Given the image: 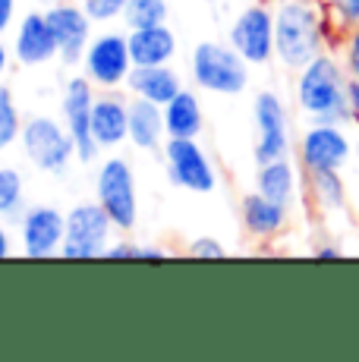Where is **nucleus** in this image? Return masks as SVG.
<instances>
[{"label": "nucleus", "mask_w": 359, "mask_h": 362, "mask_svg": "<svg viewBox=\"0 0 359 362\" xmlns=\"http://www.w3.org/2000/svg\"><path fill=\"white\" fill-rule=\"evenodd\" d=\"M23 117H19V104L6 86H0V151L10 148L23 136Z\"/></svg>", "instance_id": "obj_26"}, {"label": "nucleus", "mask_w": 359, "mask_h": 362, "mask_svg": "<svg viewBox=\"0 0 359 362\" xmlns=\"http://www.w3.org/2000/svg\"><path fill=\"white\" fill-rule=\"evenodd\" d=\"M92 136L101 151H114L129 142V98L120 88L95 92L92 104Z\"/></svg>", "instance_id": "obj_16"}, {"label": "nucleus", "mask_w": 359, "mask_h": 362, "mask_svg": "<svg viewBox=\"0 0 359 362\" xmlns=\"http://www.w3.org/2000/svg\"><path fill=\"white\" fill-rule=\"evenodd\" d=\"M32 4H35V6H38V10H47V6L60 4V0H32Z\"/></svg>", "instance_id": "obj_37"}, {"label": "nucleus", "mask_w": 359, "mask_h": 362, "mask_svg": "<svg viewBox=\"0 0 359 362\" xmlns=\"http://www.w3.org/2000/svg\"><path fill=\"white\" fill-rule=\"evenodd\" d=\"M227 41L249 66H268L274 60V6L249 4L227 29Z\"/></svg>", "instance_id": "obj_10"}, {"label": "nucleus", "mask_w": 359, "mask_h": 362, "mask_svg": "<svg viewBox=\"0 0 359 362\" xmlns=\"http://www.w3.org/2000/svg\"><path fill=\"white\" fill-rule=\"evenodd\" d=\"M186 255L189 259H205V262H215V259H224L227 249L218 236H196V240L186 243Z\"/></svg>", "instance_id": "obj_29"}, {"label": "nucleus", "mask_w": 359, "mask_h": 362, "mask_svg": "<svg viewBox=\"0 0 359 362\" xmlns=\"http://www.w3.org/2000/svg\"><path fill=\"white\" fill-rule=\"evenodd\" d=\"M324 6L337 32H350L359 25V0H324Z\"/></svg>", "instance_id": "obj_28"}, {"label": "nucleus", "mask_w": 359, "mask_h": 362, "mask_svg": "<svg viewBox=\"0 0 359 362\" xmlns=\"http://www.w3.org/2000/svg\"><path fill=\"white\" fill-rule=\"evenodd\" d=\"M25 214V180L16 167H0V218L19 221Z\"/></svg>", "instance_id": "obj_24"}, {"label": "nucleus", "mask_w": 359, "mask_h": 362, "mask_svg": "<svg viewBox=\"0 0 359 362\" xmlns=\"http://www.w3.org/2000/svg\"><path fill=\"white\" fill-rule=\"evenodd\" d=\"M312 255H315V259H322V262H328V259H341L343 249L334 246V243H322V246L312 249Z\"/></svg>", "instance_id": "obj_33"}, {"label": "nucleus", "mask_w": 359, "mask_h": 362, "mask_svg": "<svg viewBox=\"0 0 359 362\" xmlns=\"http://www.w3.org/2000/svg\"><path fill=\"white\" fill-rule=\"evenodd\" d=\"M105 259L110 262H136L139 259V243H133V240H117V243H110V246L105 249Z\"/></svg>", "instance_id": "obj_31"}, {"label": "nucleus", "mask_w": 359, "mask_h": 362, "mask_svg": "<svg viewBox=\"0 0 359 362\" xmlns=\"http://www.w3.org/2000/svg\"><path fill=\"white\" fill-rule=\"evenodd\" d=\"M161 151L167 180L177 189L196 192V196H208L218 189V170L211 164L208 151L199 145V139H167Z\"/></svg>", "instance_id": "obj_8"}, {"label": "nucleus", "mask_w": 359, "mask_h": 362, "mask_svg": "<svg viewBox=\"0 0 359 362\" xmlns=\"http://www.w3.org/2000/svg\"><path fill=\"white\" fill-rule=\"evenodd\" d=\"M129 32V54L136 66H164L177 60V35L167 23L145 25V29H126Z\"/></svg>", "instance_id": "obj_18"}, {"label": "nucleus", "mask_w": 359, "mask_h": 362, "mask_svg": "<svg viewBox=\"0 0 359 362\" xmlns=\"http://www.w3.org/2000/svg\"><path fill=\"white\" fill-rule=\"evenodd\" d=\"M240 221H243L246 233L255 240H278L290 227V208L252 189L240 202Z\"/></svg>", "instance_id": "obj_17"}, {"label": "nucleus", "mask_w": 359, "mask_h": 362, "mask_svg": "<svg viewBox=\"0 0 359 362\" xmlns=\"http://www.w3.org/2000/svg\"><path fill=\"white\" fill-rule=\"evenodd\" d=\"M82 10L88 13L95 25H110L117 19H123V4L120 0H76Z\"/></svg>", "instance_id": "obj_27"}, {"label": "nucleus", "mask_w": 359, "mask_h": 362, "mask_svg": "<svg viewBox=\"0 0 359 362\" xmlns=\"http://www.w3.org/2000/svg\"><path fill=\"white\" fill-rule=\"evenodd\" d=\"M170 6L167 0H129L123 6V23L126 29H145V25H161L167 23Z\"/></svg>", "instance_id": "obj_25"}, {"label": "nucleus", "mask_w": 359, "mask_h": 362, "mask_svg": "<svg viewBox=\"0 0 359 362\" xmlns=\"http://www.w3.org/2000/svg\"><path fill=\"white\" fill-rule=\"evenodd\" d=\"M10 60H13V47H6V41L0 38V79H4L6 69H10Z\"/></svg>", "instance_id": "obj_35"}, {"label": "nucleus", "mask_w": 359, "mask_h": 362, "mask_svg": "<svg viewBox=\"0 0 359 362\" xmlns=\"http://www.w3.org/2000/svg\"><path fill=\"white\" fill-rule=\"evenodd\" d=\"M306 192L322 214H341L347 208V183H343L341 170L306 173Z\"/></svg>", "instance_id": "obj_23"}, {"label": "nucleus", "mask_w": 359, "mask_h": 362, "mask_svg": "<svg viewBox=\"0 0 359 362\" xmlns=\"http://www.w3.org/2000/svg\"><path fill=\"white\" fill-rule=\"evenodd\" d=\"M126 92L133 98H145V101H155V104H167L170 98H177L183 92V76L174 69V64H164V66H136L129 73L126 82Z\"/></svg>", "instance_id": "obj_20"}, {"label": "nucleus", "mask_w": 359, "mask_h": 362, "mask_svg": "<svg viewBox=\"0 0 359 362\" xmlns=\"http://www.w3.org/2000/svg\"><path fill=\"white\" fill-rule=\"evenodd\" d=\"M167 142L164 107L145 98H129V145L136 151H158Z\"/></svg>", "instance_id": "obj_19"}, {"label": "nucleus", "mask_w": 359, "mask_h": 362, "mask_svg": "<svg viewBox=\"0 0 359 362\" xmlns=\"http://www.w3.org/2000/svg\"><path fill=\"white\" fill-rule=\"evenodd\" d=\"M95 202L110 214L120 233H129L139 224V196H136V173L126 158L110 155L95 170Z\"/></svg>", "instance_id": "obj_5"}, {"label": "nucleus", "mask_w": 359, "mask_h": 362, "mask_svg": "<svg viewBox=\"0 0 359 362\" xmlns=\"http://www.w3.org/2000/svg\"><path fill=\"white\" fill-rule=\"evenodd\" d=\"M164 127H167V139H199L205 129V114L202 101L196 92L183 88L177 98L164 104Z\"/></svg>", "instance_id": "obj_22"}, {"label": "nucleus", "mask_w": 359, "mask_h": 362, "mask_svg": "<svg viewBox=\"0 0 359 362\" xmlns=\"http://www.w3.org/2000/svg\"><path fill=\"white\" fill-rule=\"evenodd\" d=\"M19 145H23V155L41 173H51V177L66 173L70 164L76 161V142H73L70 129L64 127V120H57V117H47V114L29 117L23 123Z\"/></svg>", "instance_id": "obj_4"}, {"label": "nucleus", "mask_w": 359, "mask_h": 362, "mask_svg": "<svg viewBox=\"0 0 359 362\" xmlns=\"http://www.w3.org/2000/svg\"><path fill=\"white\" fill-rule=\"evenodd\" d=\"M10 47H13V60L19 66H47L51 60H60L57 38H54V29L47 23L45 10H29L19 19Z\"/></svg>", "instance_id": "obj_15"}, {"label": "nucleus", "mask_w": 359, "mask_h": 362, "mask_svg": "<svg viewBox=\"0 0 359 362\" xmlns=\"http://www.w3.org/2000/svg\"><path fill=\"white\" fill-rule=\"evenodd\" d=\"M252 120L259 129L255 139L252 158L255 164H268V161H281L290 158V117H287V104L281 101V95L274 92H259L252 101Z\"/></svg>", "instance_id": "obj_12"}, {"label": "nucleus", "mask_w": 359, "mask_h": 362, "mask_svg": "<svg viewBox=\"0 0 359 362\" xmlns=\"http://www.w3.org/2000/svg\"><path fill=\"white\" fill-rule=\"evenodd\" d=\"M79 66H82V76L98 92H105V88H126L129 73L136 69L133 54H129V32L105 29L92 35Z\"/></svg>", "instance_id": "obj_6"}, {"label": "nucleus", "mask_w": 359, "mask_h": 362, "mask_svg": "<svg viewBox=\"0 0 359 362\" xmlns=\"http://www.w3.org/2000/svg\"><path fill=\"white\" fill-rule=\"evenodd\" d=\"M98 88L86 79V76H70L64 86V98H60V120L70 129L76 142V161L79 164H95L101 155V145L92 136V104Z\"/></svg>", "instance_id": "obj_9"}, {"label": "nucleus", "mask_w": 359, "mask_h": 362, "mask_svg": "<svg viewBox=\"0 0 359 362\" xmlns=\"http://www.w3.org/2000/svg\"><path fill=\"white\" fill-rule=\"evenodd\" d=\"M296 155H300V167L306 173L343 170L353 155V142L341 123H309L300 136Z\"/></svg>", "instance_id": "obj_11"}, {"label": "nucleus", "mask_w": 359, "mask_h": 362, "mask_svg": "<svg viewBox=\"0 0 359 362\" xmlns=\"http://www.w3.org/2000/svg\"><path fill=\"white\" fill-rule=\"evenodd\" d=\"M10 252H13V240H10V230H6L4 218H0V262L10 259Z\"/></svg>", "instance_id": "obj_34"}, {"label": "nucleus", "mask_w": 359, "mask_h": 362, "mask_svg": "<svg viewBox=\"0 0 359 362\" xmlns=\"http://www.w3.org/2000/svg\"><path fill=\"white\" fill-rule=\"evenodd\" d=\"M296 107L309 123H353L350 110V73L341 54L322 51L302 69H296L293 82Z\"/></svg>", "instance_id": "obj_2"}, {"label": "nucleus", "mask_w": 359, "mask_h": 362, "mask_svg": "<svg viewBox=\"0 0 359 362\" xmlns=\"http://www.w3.org/2000/svg\"><path fill=\"white\" fill-rule=\"evenodd\" d=\"M45 13L54 29V38H57L60 60H64L66 66L82 64V54H86L88 41H92V29H95L88 13L82 10L76 0H60V4L47 6Z\"/></svg>", "instance_id": "obj_14"}, {"label": "nucleus", "mask_w": 359, "mask_h": 362, "mask_svg": "<svg viewBox=\"0 0 359 362\" xmlns=\"http://www.w3.org/2000/svg\"><path fill=\"white\" fill-rule=\"evenodd\" d=\"M114 221L98 202H79L66 211V240L60 246V259L66 262H88L105 259V249L114 236Z\"/></svg>", "instance_id": "obj_7"}, {"label": "nucleus", "mask_w": 359, "mask_h": 362, "mask_svg": "<svg viewBox=\"0 0 359 362\" xmlns=\"http://www.w3.org/2000/svg\"><path fill=\"white\" fill-rule=\"evenodd\" d=\"M255 189H259L261 196L293 208V202L300 199V173H296L293 161L281 158V161L259 164V170H255Z\"/></svg>", "instance_id": "obj_21"}, {"label": "nucleus", "mask_w": 359, "mask_h": 362, "mask_svg": "<svg viewBox=\"0 0 359 362\" xmlns=\"http://www.w3.org/2000/svg\"><path fill=\"white\" fill-rule=\"evenodd\" d=\"M66 240V214L54 205H32L19 218V243L29 259H60Z\"/></svg>", "instance_id": "obj_13"}, {"label": "nucleus", "mask_w": 359, "mask_h": 362, "mask_svg": "<svg viewBox=\"0 0 359 362\" xmlns=\"http://www.w3.org/2000/svg\"><path fill=\"white\" fill-rule=\"evenodd\" d=\"M331 13L324 0H281L274 6V60L287 69H302L331 45Z\"/></svg>", "instance_id": "obj_1"}, {"label": "nucleus", "mask_w": 359, "mask_h": 362, "mask_svg": "<svg viewBox=\"0 0 359 362\" xmlns=\"http://www.w3.org/2000/svg\"><path fill=\"white\" fill-rule=\"evenodd\" d=\"M341 60L347 66L350 79L359 82V25L350 32H343V41H341Z\"/></svg>", "instance_id": "obj_30"}, {"label": "nucleus", "mask_w": 359, "mask_h": 362, "mask_svg": "<svg viewBox=\"0 0 359 362\" xmlns=\"http://www.w3.org/2000/svg\"><path fill=\"white\" fill-rule=\"evenodd\" d=\"M120 4H123V6H126V4H129V0H120Z\"/></svg>", "instance_id": "obj_38"}, {"label": "nucleus", "mask_w": 359, "mask_h": 362, "mask_svg": "<svg viewBox=\"0 0 359 362\" xmlns=\"http://www.w3.org/2000/svg\"><path fill=\"white\" fill-rule=\"evenodd\" d=\"M16 19V0H0V35L13 25Z\"/></svg>", "instance_id": "obj_32"}, {"label": "nucleus", "mask_w": 359, "mask_h": 362, "mask_svg": "<svg viewBox=\"0 0 359 362\" xmlns=\"http://www.w3.org/2000/svg\"><path fill=\"white\" fill-rule=\"evenodd\" d=\"M350 110H353V123H359V82L350 79Z\"/></svg>", "instance_id": "obj_36"}, {"label": "nucleus", "mask_w": 359, "mask_h": 362, "mask_svg": "<svg viewBox=\"0 0 359 362\" xmlns=\"http://www.w3.org/2000/svg\"><path fill=\"white\" fill-rule=\"evenodd\" d=\"M249 64L237 54L230 41H199L189 57V76L196 88L211 95H243L249 86Z\"/></svg>", "instance_id": "obj_3"}]
</instances>
